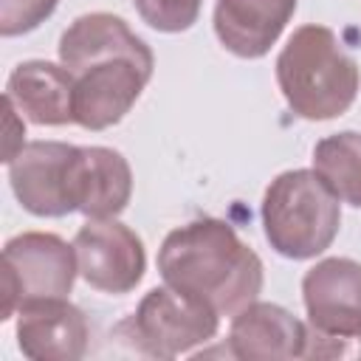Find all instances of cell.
I'll list each match as a JSON object with an SVG mask.
<instances>
[{"instance_id":"6da1fadb","label":"cell","mask_w":361,"mask_h":361,"mask_svg":"<svg viewBox=\"0 0 361 361\" xmlns=\"http://www.w3.org/2000/svg\"><path fill=\"white\" fill-rule=\"evenodd\" d=\"M158 274L166 285L234 316L262 290V259L240 234L217 217H200L172 228L158 248Z\"/></svg>"},{"instance_id":"7a4b0ae2","label":"cell","mask_w":361,"mask_h":361,"mask_svg":"<svg viewBox=\"0 0 361 361\" xmlns=\"http://www.w3.org/2000/svg\"><path fill=\"white\" fill-rule=\"evenodd\" d=\"M276 85L288 107L307 121H327L350 110L358 96V62L327 25H302L276 56Z\"/></svg>"},{"instance_id":"3957f363","label":"cell","mask_w":361,"mask_h":361,"mask_svg":"<svg viewBox=\"0 0 361 361\" xmlns=\"http://www.w3.org/2000/svg\"><path fill=\"white\" fill-rule=\"evenodd\" d=\"M341 228V200L316 169H288L262 195V231L271 248L288 259L324 254Z\"/></svg>"},{"instance_id":"277c9868","label":"cell","mask_w":361,"mask_h":361,"mask_svg":"<svg viewBox=\"0 0 361 361\" xmlns=\"http://www.w3.org/2000/svg\"><path fill=\"white\" fill-rule=\"evenodd\" d=\"M307 310L305 358H361V262L319 259L302 276Z\"/></svg>"},{"instance_id":"5b68a950","label":"cell","mask_w":361,"mask_h":361,"mask_svg":"<svg viewBox=\"0 0 361 361\" xmlns=\"http://www.w3.org/2000/svg\"><path fill=\"white\" fill-rule=\"evenodd\" d=\"M127 327L144 355L178 358L214 338L220 313L192 293L161 285L144 293Z\"/></svg>"},{"instance_id":"8992f818","label":"cell","mask_w":361,"mask_h":361,"mask_svg":"<svg viewBox=\"0 0 361 361\" xmlns=\"http://www.w3.org/2000/svg\"><path fill=\"white\" fill-rule=\"evenodd\" d=\"M79 274L76 248L48 231H23L3 245V310L17 316L23 302L68 296Z\"/></svg>"},{"instance_id":"52a82bcc","label":"cell","mask_w":361,"mask_h":361,"mask_svg":"<svg viewBox=\"0 0 361 361\" xmlns=\"http://www.w3.org/2000/svg\"><path fill=\"white\" fill-rule=\"evenodd\" d=\"M82 279L102 293H130L144 279L147 251L141 237L116 217H87L73 237Z\"/></svg>"},{"instance_id":"ba28073f","label":"cell","mask_w":361,"mask_h":361,"mask_svg":"<svg viewBox=\"0 0 361 361\" xmlns=\"http://www.w3.org/2000/svg\"><path fill=\"white\" fill-rule=\"evenodd\" d=\"M76 147L62 141H31L6 166L20 206L37 217H65L71 203V161Z\"/></svg>"},{"instance_id":"9c48e42d","label":"cell","mask_w":361,"mask_h":361,"mask_svg":"<svg viewBox=\"0 0 361 361\" xmlns=\"http://www.w3.org/2000/svg\"><path fill=\"white\" fill-rule=\"evenodd\" d=\"M73 76H76V93H73L76 124L85 130H107L133 110L152 71H147L133 59H104L87 65Z\"/></svg>"},{"instance_id":"30bf717a","label":"cell","mask_w":361,"mask_h":361,"mask_svg":"<svg viewBox=\"0 0 361 361\" xmlns=\"http://www.w3.org/2000/svg\"><path fill=\"white\" fill-rule=\"evenodd\" d=\"M90 330L85 313L65 296L31 299L17 310V347L34 361H79Z\"/></svg>"},{"instance_id":"8fae6325","label":"cell","mask_w":361,"mask_h":361,"mask_svg":"<svg viewBox=\"0 0 361 361\" xmlns=\"http://www.w3.org/2000/svg\"><path fill=\"white\" fill-rule=\"evenodd\" d=\"M133 197V169L118 149L76 147L71 161V203L85 217H118Z\"/></svg>"},{"instance_id":"7c38bea8","label":"cell","mask_w":361,"mask_h":361,"mask_svg":"<svg viewBox=\"0 0 361 361\" xmlns=\"http://www.w3.org/2000/svg\"><path fill=\"white\" fill-rule=\"evenodd\" d=\"M104 59H133L147 71L155 68V56L149 45L138 34H133L121 17L107 11L76 17L68 25V31L59 37V62L71 73H79L87 65Z\"/></svg>"},{"instance_id":"4fadbf2b","label":"cell","mask_w":361,"mask_h":361,"mask_svg":"<svg viewBox=\"0 0 361 361\" xmlns=\"http://www.w3.org/2000/svg\"><path fill=\"white\" fill-rule=\"evenodd\" d=\"M307 324L274 302H251L231 319L228 355L248 361L305 358Z\"/></svg>"},{"instance_id":"5bb4252c","label":"cell","mask_w":361,"mask_h":361,"mask_svg":"<svg viewBox=\"0 0 361 361\" xmlns=\"http://www.w3.org/2000/svg\"><path fill=\"white\" fill-rule=\"evenodd\" d=\"M73 93H76V76L65 65L48 59L20 62L6 82V96L28 121L39 127L76 124Z\"/></svg>"},{"instance_id":"9a60e30c","label":"cell","mask_w":361,"mask_h":361,"mask_svg":"<svg viewBox=\"0 0 361 361\" xmlns=\"http://www.w3.org/2000/svg\"><path fill=\"white\" fill-rule=\"evenodd\" d=\"M299 0H217L214 34L240 59H259L290 23Z\"/></svg>"},{"instance_id":"2e32d148","label":"cell","mask_w":361,"mask_h":361,"mask_svg":"<svg viewBox=\"0 0 361 361\" xmlns=\"http://www.w3.org/2000/svg\"><path fill=\"white\" fill-rule=\"evenodd\" d=\"M313 169L333 195L361 209V133L344 130L313 147Z\"/></svg>"},{"instance_id":"e0dca14e","label":"cell","mask_w":361,"mask_h":361,"mask_svg":"<svg viewBox=\"0 0 361 361\" xmlns=\"http://www.w3.org/2000/svg\"><path fill=\"white\" fill-rule=\"evenodd\" d=\"M133 6L149 28L164 34H180L197 23L203 0H133Z\"/></svg>"},{"instance_id":"ac0fdd59","label":"cell","mask_w":361,"mask_h":361,"mask_svg":"<svg viewBox=\"0 0 361 361\" xmlns=\"http://www.w3.org/2000/svg\"><path fill=\"white\" fill-rule=\"evenodd\" d=\"M59 0H0V34L20 37L39 28L54 11Z\"/></svg>"},{"instance_id":"d6986e66","label":"cell","mask_w":361,"mask_h":361,"mask_svg":"<svg viewBox=\"0 0 361 361\" xmlns=\"http://www.w3.org/2000/svg\"><path fill=\"white\" fill-rule=\"evenodd\" d=\"M3 104H6V152H3V161L8 164L25 144H23V135H25V127H23V121H20V110L14 107V102L6 96L3 99Z\"/></svg>"}]
</instances>
